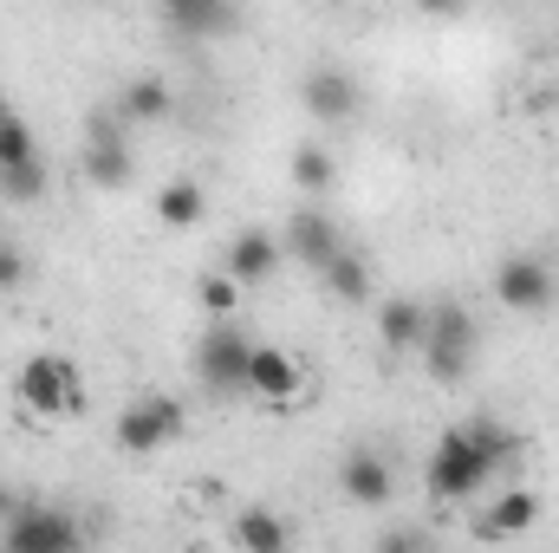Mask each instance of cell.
I'll return each mask as SVG.
<instances>
[{
    "label": "cell",
    "instance_id": "obj_1",
    "mask_svg": "<svg viewBox=\"0 0 559 553\" xmlns=\"http://www.w3.org/2000/svg\"><path fill=\"white\" fill-rule=\"evenodd\" d=\"M514 449H521V436L508 423H495V416H468V423L442 430L436 436V456L423 469L429 502H475L501 475V462H514Z\"/></svg>",
    "mask_w": 559,
    "mask_h": 553
},
{
    "label": "cell",
    "instance_id": "obj_2",
    "mask_svg": "<svg viewBox=\"0 0 559 553\" xmlns=\"http://www.w3.org/2000/svg\"><path fill=\"white\" fill-rule=\"evenodd\" d=\"M475 345H481V326H475V313L462 306V299H436L429 306V319H423V372L436 378V385H462L468 372H475Z\"/></svg>",
    "mask_w": 559,
    "mask_h": 553
},
{
    "label": "cell",
    "instance_id": "obj_3",
    "mask_svg": "<svg viewBox=\"0 0 559 553\" xmlns=\"http://www.w3.org/2000/svg\"><path fill=\"white\" fill-rule=\"evenodd\" d=\"M248 352H254V339H248L235 319H209L202 339L189 345L195 385H202L209 398H241V391H248Z\"/></svg>",
    "mask_w": 559,
    "mask_h": 553
},
{
    "label": "cell",
    "instance_id": "obj_4",
    "mask_svg": "<svg viewBox=\"0 0 559 553\" xmlns=\"http://www.w3.org/2000/svg\"><path fill=\"white\" fill-rule=\"evenodd\" d=\"M13 398H20L26 416H72V411H85V378H79L72 358L39 352V358H26L13 372Z\"/></svg>",
    "mask_w": 559,
    "mask_h": 553
},
{
    "label": "cell",
    "instance_id": "obj_5",
    "mask_svg": "<svg viewBox=\"0 0 559 553\" xmlns=\"http://www.w3.org/2000/svg\"><path fill=\"white\" fill-rule=\"evenodd\" d=\"M79 169L92 189H124L138 176V156H131V125L105 105L92 125H85V150H79Z\"/></svg>",
    "mask_w": 559,
    "mask_h": 553
},
{
    "label": "cell",
    "instance_id": "obj_6",
    "mask_svg": "<svg viewBox=\"0 0 559 553\" xmlns=\"http://www.w3.org/2000/svg\"><path fill=\"white\" fill-rule=\"evenodd\" d=\"M0 541L13 553H66L85 541V528L66 515V508H46V502H20L7 521H0Z\"/></svg>",
    "mask_w": 559,
    "mask_h": 553
},
{
    "label": "cell",
    "instance_id": "obj_7",
    "mask_svg": "<svg viewBox=\"0 0 559 553\" xmlns=\"http://www.w3.org/2000/svg\"><path fill=\"white\" fill-rule=\"evenodd\" d=\"M182 423H189V416H182L176 398L150 391V398H138L131 411H118V430H111V436H118L124 456H156V449H169V443L182 436Z\"/></svg>",
    "mask_w": 559,
    "mask_h": 553
},
{
    "label": "cell",
    "instance_id": "obj_8",
    "mask_svg": "<svg viewBox=\"0 0 559 553\" xmlns=\"http://www.w3.org/2000/svg\"><path fill=\"white\" fill-rule=\"evenodd\" d=\"M299 98H306L312 125H325V131H345V125H358V111H365V85H358L345 66H312L306 85H299Z\"/></svg>",
    "mask_w": 559,
    "mask_h": 553
},
{
    "label": "cell",
    "instance_id": "obj_9",
    "mask_svg": "<svg viewBox=\"0 0 559 553\" xmlns=\"http://www.w3.org/2000/svg\"><path fill=\"white\" fill-rule=\"evenodd\" d=\"M495 299H501L508 313H547L559 299L554 261H540V255H508V261L495 268Z\"/></svg>",
    "mask_w": 559,
    "mask_h": 553
},
{
    "label": "cell",
    "instance_id": "obj_10",
    "mask_svg": "<svg viewBox=\"0 0 559 553\" xmlns=\"http://www.w3.org/2000/svg\"><path fill=\"white\" fill-rule=\"evenodd\" d=\"M338 495L352 508H391L397 502V469L384 462V449H352L338 462Z\"/></svg>",
    "mask_w": 559,
    "mask_h": 553
},
{
    "label": "cell",
    "instance_id": "obj_11",
    "mask_svg": "<svg viewBox=\"0 0 559 553\" xmlns=\"http://www.w3.org/2000/svg\"><path fill=\"white\" fill-rule=\"evenodd\" d=\"M299 358L286 352V345H254L248 352V398L254 404H267V411H280V404H299Z\"/></svg>",
    "mask_w": 559,
    "mask_h": 553
},
{
    "label": "cell",
    "instance_id": "obj_12",
    "mask_svg": "<svg viewBox=\"0 0 559 553\" xmlns=\"http://www.w3.org/2000/svg\"><path fill=\"white\" fill-rule=\"evenodd\" d=\"M280 242H286V255H293V261H306L312 274L345 248V235H338V222H332L325 209H293V215H286V228H280Z\"/></svg>",
    "mask_w": 559,
    "mask_h": 553
},
{
    "label": "cell",
    "instance_id": "obj_13",
    "mask_svg": "<svg viewBox=\"0 0 559 553\" xmlns=\"http://www.w3.org/2000/svg\"><path fill=\"white\" fill-rule=\"evenodd\" d=\"M280 261H286V242H280L274 228H241L228 242V255H222V268L241 280V286H267L280 274Z\"/></svg>",
    "mask_w": 559,
    "mask_h": 553
},
{
    "label": "cell",
    "instance_id": "obj_14",
    "mask_svg": "<svg viewBox=\"0 0 559 553\" xmlns=\"http://www.w3.org/2000/svg\"><path fill=\"white\" fill-rule=\"evenodd\" d=\"M540 495L534 489H501L495 502H488V515L475 521V541H521V534H534L540 528Z\"/></svg>",
    "mask_w": 559,
    "mask_h": 553
},
{
    "label": "cell",
    "instance_id": "obj_15",
    "mask_svg": "<svg viewBox=\"0 0 559 553\" xmlns=\"http://www.w3.org/2000/svg\"><path fill=\"white\" fill-rule=\"evenodd\" d=\"M163 20L176 39H228L235 33V0H163Z\"/></svg>",
    "mask_w": 559,
    "mask_h": 553
},
{
    "label": "cell",
    "instance_id": "obj_16",
    "mask_svg": "<svg viewBox=\"0 0 559 553\" xmlns=\"http://www.w3.org/2000/svg\"><path fill=\"white\" fill-rule=\"evenodd\" d=\"M423 319H429V306H423V299H404V293H391V299L378 306V345H384L391 358H417Z\"/></svg>",
    "mask_w": 559,
    "mask_h": 553
},
{
    "label": "cell",
    "instance_id": "obj_17",
    "mask_svg": "<svg viewBox=\"0 0 559 553\" xmlns=\"http://www.w3.org/2000/svg\"><path fill=\"white\" fill-rule=\"evenodd\" d=\"M169 105H176V92H169V79L163 72H143V79H131L118 98H111V111L138 131V125H163L169 118Z\"/></svg>",
    "mask_w": 559,
    "mask_h": 553
},
{
    "label": "cell",
    "instance_id": "obj_18",
    "mask_svg": "<svg viewBox=\"0 0 559 553\" xmlns=\"http://www.w3.org/2000/svg\"><path fill=\"white\" fill-rule=\"evenodd\" d=\"M319 286H325V299H338V306H365V299H371V261H365L358 248H338V255L319 268Z\"/></svg>",
    "mask_w": 559,
    "mask_h": 553
},
{
    "label": "cell",
    "instance_id": "obj_19",
    "mask_svg": "<svg viewBox=\"0 0 559 553\" xmlns=\"http://www.w3.org/2000/svg\"><path fill=\"white\" fill-rule=\"evenodd\" d=\"M202 215H209V196H202L195 176H169V183L156 189V222H163V228H195Z\"/></svg>",
    "mask_w": 559,
    "mask_h": 553
},
{
    "label": "cell",
    "instance_id": "obj_20",
    "mask_svg": "<svg viewBox=\"0 0 559 553\" xmlns=\"http://www.w3.org/2000/svg\"><path fill=\"white\" fill-rule=\"evenodd\" d=\"M228 541L241 553H286L293 548V528H286L280 515H267V508H241L235 528H228Z\"/></svg>",
    "mask_w": 559,
    "mask_h": 553
},
{
    "label": "cell",
    "instance_id": "obj_21",
    "mask_svg": "<svg viewBox=\"0 0 559 553\" xmlns=\"http://www.w3.org/2000/svg\"><path fill=\"white\" fill-rule=\"evenodd\" d=\"M332 183H338V156H332V143H299V150H293V189L325 196Z\"/></svg>",
    "mask_w": 559,
    "mask_h": 553
},
{
    "label": "cell",
    "instance_id": "obj_22",
    "mask_svg": "<svg viewBox=\"0 0 559 553\" xmlns=\"http://www.w3.org/2000/svg\"><path fill=\"white\" fill-rule=\"evenodd\" d=\"M241 293H248V286L228 274V268H209V274L195 280V299H202V313H209V319H235Z\"/></svg>",
    "mask_w": 559,
    "mask_h": 553
},
{
    "label": "cell",
    "instance_id": "obj_23",
    "mask_svg": "<svg viewBox=\"0 0 559 553\" xmlns=\"http://www.w3.org/2000/svg\"><path fill=\"white\" fill-rule=\"evenodd\" d=\"M46 183H52V176H46V163H39V156L0 163V196H7V202H39V196H46Z\"/></svg>",
    "mask_w": 559,
    "mask_h": 553
},
{
    "label": "cell",
    "instance_id": "obj_24",
    "mask_svg": "<svg viewBox=\"0 0 559 553\" xmlns=\"http://www.w3.org/2000/svg\"><path fill=\"white\" fill-rule=\"evenodd\" d=\"M20 156H39V143H33V131H26V118L0 111V163H20Z\"/></svg>",
    "mask_w": 559,
    "mask_h": 553
},
{
    "label": "cell",
    "instance_id": "obj_25",
    "mask_svg": "<svg viewBox=\"0 0 559 553\" xmlns=\"http://www.w3.org/2000/svg\"><path fill=\"white\" fill-rule=\"evenodd\" d=\"M26 255H20V242H0V293H20L26 286Z\"/></svg>",
    "mask_w": 559,
    "mask_h": 553
},
{
    "label": "cell",
    "instance_id": "obj_26",
    "mask_svg": "<svg viewBox=\"0 0 559 553\" xmlns=\"http://www.w3.org/2000/svg\"><path fill=\"white\" fill-rule=\"evenodd\" d=\"M404 548H423L417 528H397V534H384V553H404Z\"/></svg>",
    "mask_w": 559,
    "mask_h": 553
},
{
    "label": "cell",
    "instance_id": "obj_27",
    "mask_svg": "<svg viewBox=\"0 0 559 553\" xmlns=\"http://www.w3.org/2000/svg\"><path fill=\"white\" fill-rule=\"evenodd\" d=\"M417 13H436V20H449V13H462V0H411Z\"/></svg>",
    "mask_w": 559,
    "mask_h": 553
},
{
    "label": "cell",
    "instance_id": "obj_28",
    "mask_svg": "<svg viewBox=\"0 0 559 553\" xmlns=\"http://www.w3.org/2000/svg\"><path fill=\"white\" fill-rule=\"evenodd\" d=\"M13 508H20V495H13V489H7V482H0V521H7V515H13Z\"/></svg>",
    "mask_w": 559,
    "mask_h": 553
},
{
    "label": "cell",
    "instance_id": "obj_29",
    "mask_svg": "<svg viewBox=\"0 0 559 553\" xmlns=\"http://www.w3.org/2000/svg\"><path fill=\"white\" fill-rule=\"evenodd\" d=\"M0 202H7V196H0Z\"/></svg>",
    "mask_w": 559,
    "mask_h": 553
}]
</instances>
